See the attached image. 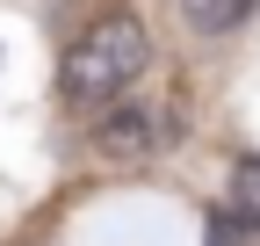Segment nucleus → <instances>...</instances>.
I'll return each instance as SVG.
<instances>
[{
    "label": "nucleus",
    "mask_w": 260,
    "mask_h": 246,
    "mask_svg": "<svg viewBox=\"0 0 260 246\" xmlns=\"http://www.w3.org/2000/svg\"><path fill=\"white\" fill-rule=\"evenodd\" d=\"M145 66H152L145 22L138 15H102L87 37H73V51H65V66H58V87L73 102H116Z\"/></svg>",
    "instance_id": "f257e3e1"
},
{
    "label": "nucleus",
    "mask_w": 260,
    "mask_h": 246,
    "mask_svg": "<svg viewBox=\"0 0 260 246\" xmlns=\"http://www.w3.org/2000/svg\"><path fill=\"white\" fill-rule=\"evenodd\" d=\"M152 145H159V123L145 109H109L94 123V152H102V160H145Z\"/></svg>",
    "instance_id": "f03ea898"
},
{
    "label": "nucleus",
    "mask_w": 260,
    "mask_h": 246,
    "mask_svg": "<svg viewBox=\"0 0 260 246\" xmlns=\"http://www.w3.org/2000/svg\"><path fill=\"white\" fill-rule=\"evenodd\" d=\"M260 8V0H181V15L188 29H203V37H232V29Z\"/></svg>",
    "instance_id": "7ed1b4c3"
},
{
    "label": "nucleus",
    "mask_w": 260,
    "mask_h": 246,
    "mask_svg": "<svg viewBox=\"0 0 260 246\" xmlns=\"http://www.w3.org/2000/svg\"><path fill=\"white\" fill-rule=\"evenodd\" d=\"M224 218H232V225H260V160H239V167H232Z\"/></svg>",
    "instance_id": "20e7f679"
}]
</instances>
